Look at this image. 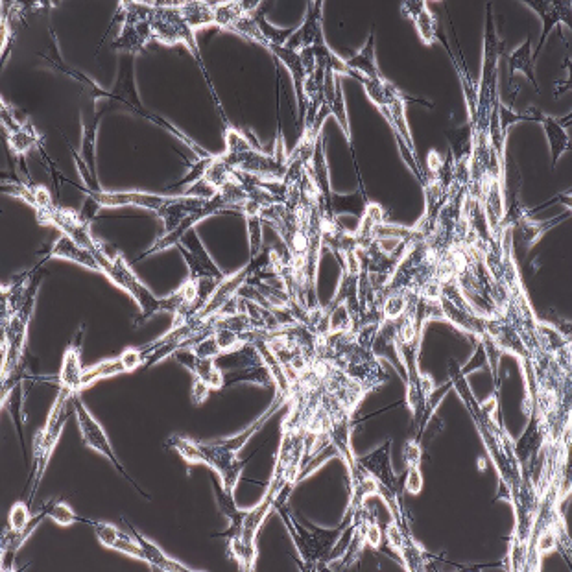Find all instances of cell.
I'll use <instances>...</instances> for the list:
<instances>
[{
    "mask_svg": "<svg viewBox=\"0 0 572 572\" xmlns=\"http://www.w3.org/2000/svg\"><path fill=\"white\" fill-rule=\"evenodd\" d=\"M119 6L122 28L113 41L115 50H124L135 56L152 43H161L165 47L183 45L200 61L205 72L194 36L196 32L185 13V2H120Z\"/></svg>",
    "mask_w": 572,
    "mask_h": 572,
    "instance_id": "obj_1",
    "label": "cell"
},
{
    "mask_svg": "<svg viewBox=\"0 0 572 572\" xmlns=\"http://www.w3.org/2000/svg\"><path fill=\"white\" fill-rule=\"evenodd\" d=\"M449 375L456 392L462 397L464 405L467 406L471 418L477 425L480 438L488 451L489 460L493 462V467L497 469V475L501 478L502 489L508 491L506 497L513 504L521 497L525 488V467L515 453V443L501 423H497L493 418L491 406L478 403L477 397L467 384L465 371L460 368L456 360H449Z\"/></svg>",
    "mask_w": 572,
    "mask_h": 572,
    "instance_id": "obj_2",
    "label": "cell"
},
{
    "mask_svg": "<svg viewBox=\"0 0 572 572\" xmlns=\"http://www.w3.org/2000/svg\"><path fill=\"white\" fill-rule=\"evenodd\" d=\"M285 406L283 394L277 390L274 403L264 412L261 418L253 421L250 427L242 430L239 436L222 441H198L187 436H172L167 441V447L174 449L187 464H205L215 471L220 478V486L229 497H235V491L239 488L244 460H240V451L248 445V441L263 429L266 421L274 416L275 412Z\"/></svg>",
    "mask_w": 572,
    "mask_h": 572,
    "instance_id": "obj_3",
    "label": "cell"
},
{
    "mask_svg": "<svg viewBox=\"0 0 572 572\" xmlns=\"http://www.w3.org/2000/svg\"><path fill=\"white\" fill-rule=\"evenodd\" d=\"M275 510L283 517L292 541L298 549L303 571H338V563L342 560L347 545L353 537L355 530L353 519L357 513L347 512L344 523L333 530L316 528L312 532H307L288 508V501L279 502Z\"/></svg>",
    "mask_w": 572,
    "mask_h": 572,
    "instance_id": "obj_4",
    "label": "cell"
},
{
    "mask_svg": "<svg viewBox=\"0 0 572 572\" xmlns=\"http://www.w3.org/2000/svg\"><path fill=\"white\" fill-rule=\"evenodd\" d=\"M78 394H74L72 390L60 388L58 395L54 399V403L50 406L47 421L45 425L39 429L34 436V445H32V462H30V473H28V484H26V502L32 506L36 493L41 488V482L47 473L50 458L56 451L58 443L61 440V434L67 425V418L71 416L74 406L72 401Z\"/></svg>",
    "mask_w": 572,
    "mask_h": 572,
    "instance_id": "obj_5",
    "label": "cell"
},
{
    "mask_svg": "<svg viewBox=\"0 0 572 572\" xmlns=\"http://www.w3.org/2000/svg\"><path fill=\"white\" fill-rule=\"evenodd\" d=\"M358 82L366 89V95L379 108L382 117L390 122L395 137H397V144L406 157V163L414 170V174L418 176L421 185H423L425 168L419 165L412 132H410V126L406 120V96L384 76L379 80H370V78L358 76Z\"/></svg>",
    "mask_w": 572,
    "mask_h": 572,
    "instance_id": "obj_6",
    "label": "cell"
},
{
    "mask_svg": "<svg viewBox=\"0 0 572 572\" xmlns=\"http://www.w3.org/2000/svg\"><path fill=\"white\" fill-rule=\"evenodd\" d=\"M133 63H135V56L132 54H128V58H124V60L120 61L119 67V76H117V84H115V89L108 93V91H104V89H100L98 85L93 84L91 80H87L84 78V74H74V78H78L82 84L87 87V93L91 96H95L96 100H102V98H106L109 102H119L122 104L124 108L130 109L133 111L135 115H139V117H144V119L152 120L154 124H159L163 130H167L170 135H174V137H178L181 143L185 144L187 148H191L194 155L200 159V161H207V159H211L213 155L209 154L207 150H203L200 144L194 143L192 139H189L187 135L183 132H179L176 126H172V124H168L167 120L161 119L159 115H155V113H150L148 109H144L143 104H141V100H139V95L135 93V80H133Z\"/></svg>",
    "mask_w": 572,
    "mask_h": 572,
    "instance_id": "obj_7",
    "label": "cell"
},
{
    "mask_svg": "<svg viewBox=\"0 0 572 572\" xmlns=\"http://www.w3.org/2000/svg\"><path fill=\"white\" fill-rule=\"evenodd\" d=\"M226 154L220 155L227 167L264 181H281L286 174V155L259 152L239 130L227 126Z\"/></svg>",
    "mask_w": 572,
    "mask_h": 572,
    "instance_id": "obj_8",
    "label": "cell"
},
{
    "mask_svg": "<svg viewBox=\"0 0 572 572\" xmlns=\"http://www.w3.org/2000/svg\"><path fill=\"white\" fill-rule=\"evenodd\" d=\"M390 447H392V440L386 441L373 453L357 458V465L377 482V488H379L377 497H381L384 504L388 506L395 523L401 526V530L412 532L410 519H408V513H406L405 504H403L405 477L399 478L395 475L394 469L390 465Z\"/></svg>",
    "mask_w": 572,
    "mask_h": 572,
    "instance_id": "obj_9",
    "label": "cell"
},
{
    "mask_svg": "<svg viewBox=\"0 0 572 572\" xmlns=\"http://www.w3.org/2000/svg\"><path fill=\"white\" fill-rule=\"evenodd\" d=\"M72 406H74L78 429H80V434H82L85 447H87V449H93L95 453L102 454L104 458H108L109 462L119 471L120 475L126 478V480L132 484L133 488L137 489V491L143 495L144 499L150 501V497H148V495L144 493L143 488L133 480L132 475L126 471V467L120 464L119 456L113 451V445H111V441H109L106 430L98 423V419H95V416L89 412V408L85 406L84 399H82V394H78L74 397Z\"/></svg>",
    "mask_w": 572,
    "mask_h": 572,
    "instance_id": "obj_10",
    "label": "cell"
},
{
    "mask_svg": "<svg viewBox=\"0 0 572 572\" xmlns=\"http://www.w3.org/2000/svg\"><path fill=\"white\" fill-rule=\"evenodd\" d=\"M109 281L137 301L141 309V320L135 323H143L150 316H154L155 312H163V298H155L154 294L148 290V286L144 285L143 281L135 275L132 266L128 264L120 251H115L113 255V274L109 277Z\"/></svg>",
    "mask_w": 572,
    "mask_h": 572,
    "instance_id": "obj_11",
    "label": "cell"
},
{
    "mask_svg": "<svg viewBox=\"0 0 572 572\" xmlns=\"http://www.w3.org/2000/svg\"><path fill=\"white\" fill-rule=\"evenodd\" d=\"M183 366H187L194 375L192 399L196 405H202L211 392L222 390L226 386V377L216 364V358L198 357L189 347L179 349L174 353Z\"/></svg>",
    "mask_w": 572,
    "mask_h": 572,
    "instance_id": "obj_12",
    "label": "cell"
},
{
    "mask_svg": "<svg viewBox=\"0 0 572 572\" xmlns=\"http://www.w3.org/2000/svg\"><path fill=\"white\" fill-rule=\"evenodd\" d=\"M2 126L6 133V141L8 148L13 155H17L24 165L26 155L32 150H36L41 146V135L36 130V126L30 120H21L15 109L10 108L4 100H2Z\"/></svg>",
    "mask_w": 572,
    "mask_h": 572,
    "instance_id": "obj_13",
    "label": "cell"
},
{
    "mask_svg": "<svg viewBox=\"0 0 572 572\" xmlns=\"http://www.w3.org/2000/svg\"><path fill=\"white\" fill-rule=\"evenodd\" d=\"M384 539L388 541V547L401 556L406 571L419 572L429 569L432 556L419 545L412 532L401 530V526L397 525L394 519L384 528Z\"/></svg>",
    "mask_w": 572,
    "mask_h": 572,
    "instance_id": "obj_14",
    "label": "cell"
},
{
    "mask_svg": "<svg viewBox=\"0 0 572 572\" xmlns=\"http://www.w3.org/2000/svg\"><path fill=\"white\" fill-rule=\"evenodd\" d=\"M327 45L323 37V2H309L305 21L294 30L285 41V47L292 50H307V48H318Z\"/></svg>",
    "mask_w": 572,
    "mask_h": 572,
    "instance_id": "obj_15",
    "label": "cell"
},
{
    "mask_svg": "<svg viewBox=\"0 0 572 572\" xmlns=\"http://www.w3.org/2000/svg\"><path fill=\"white\" fill-rule=\"evenodd\" d=\"M144 364H146V360H144L143 349L128 347L119 357L104 360V362H100L96 366L87 368L82 384H84V388H87L93 382L102 381V379H108V377H115V375H120V373H132V371L139 370Z\"/></svg>",
    "mask_w": 572,
    "mask_h": 572,
    "instance_id": "obj_16",
    "label": "cell"
},
{
    "mask_svg": "<svg viewBox=\"0 0 572 572\" xmlns=\"http://www.w3.org/2000/svg\"><path fill=\"white\" fill-rule=\"evenodd\" d=\"M525 4H528L543 19L541 41L537 45L536 52L532 54L534 58H537L552 28H556L558 24H567L569 28H572V4L569 0H525Z\"/></svg>",
    "mask_w": 572,
    "mask_h": 572,
    "instance_id": "obj_17",
    "label": "cell"
},
{
    "mask_svg": "<svg viewBox=\"0 0 572 572\" xmlns=\"http://www.w3.org/2000/svg\"><path fill=\"white\" fill-rule=\"evenodd\" d=\"M85 525H89L95 530L98 541L106 549L117 550V552L130 556L133 560L144 561L143 549L137 543V539L133 537L132 532L126 534L124 530H120L119 526L100 523V521H91V519H85Z\"/></svg>",
    "mask_w": 572,
    "mask_h": 572,
    "instance_id": "obj_18",
    "label": "cell"
},
{
    "mask_svg": "<svg viewBox=\"0 0 572 572\" xmlns=\"http://www.w3.org/2000/svg\"><path fill=\"white\" fill-rule=\"evenodd\" d=\"M523 120L539 122V124H541V128L545 130V135H547V139H549L550 152H552V167H556L561 155L571 150V137H569V133L565 130L567 124H563L565 120L549 117V115L541 113V111L536 108L526 109V113H523Z\"/></svg>",
    "mask_w": 572,
    "mask_h": 572,
    "instance_id": "obj_19",
    "label": "cell"
},
{
    "mask_svg": "<svg viewBox=\"0 0 572 572\" xmlns=\"http://www.w3.org/2000/svg\"><path fill=\"white\" fill-rule=\"evenodd\" d=\"M82 336H84V331H80L76 340L67 347L65 355H63V362H61L60 375H58L60 388L72 390L74 394H82V390H84V384H82L85 373L84 366H82Z\"/></svg>",
    "mask_w": 572,
    "mask_h": 572,
    "instance_id": "obj_20",
    "label": "cell"
},
{
    "mask_svg": "<svg viewBox=\"0 0 572 572\" xmlns=\"http://www.w3.org/2000/svg\"><path fill=\"white\" fill-rule=\"evenodd\" d=\"M124 525L128 526V530L132 532L133 537L137 539V543L141 545L144 554V563H148L152 569L155 571L163 572H196V569H191V567H185L183 563L170 558L165 550L161 549L157 543L150 541L148 537H144L132 523H128L124 517H122Z\"/></svg>",
    "mask_w": 572,
    "mask_h": 572,
    "instance_id": "obj_21",
    "label": "cell"
},
{
    "mask_svg": "<svg viewBox=\"0 0 572 572\" xmlns=\"http://www.w3.org/2000/svg\"><path fill=\"white\" fill-rule=\"evenodd\" d=\"M401 6H403V12L414 21V26H416V30H418L419 39H421L427 47H432V45H436L438 41H443L440 28H438V21H436L434 15L430 13L427 2L414 0V2H403ZM443 43H445V41H443ZM445 45H447V43H445Z\"/></svg>",
    "mask_w": 572,
    "mask_h": 572,
    "instance_id": "obj_22",
    "label": "cell"
},
{
    "mask_svg": "<svg viewBox=\"0 0 572 572\" xmlns=\"http://www.w3.org/2000/svg\"><path fill=\"white\" fill-rule=\"evenodd\" d=\"M50 259H65V261H71L74 264H80L84 268H89L93 272H100V264L95 259V255L91 251L80 246L78 242H74L71 237L67 235H61L60 239L54 242V246L48 250L47 257L43 259L45 263H48Z\"/></svg>",
    "mask_w": 572,
    "mask_h": 572,
    "instance_id": "obj_23",
    "label": "cell"
},
{
    "mask_svg": "<svg viewBox=\"0 0 572 572\" xmlns=\"http://www.w3.org/2000/svg\"><path fill=\"white\" fill-rule=\"evenodd\" d=\"M406 462V477L405 486L403 488L418 495L423 489V473H421V440L412 436L410 440L405 443V451H403Z\"/></svg>",
    "mask_w": 572,
    "mask_h": 572,
    "instance_id": "obj_24",
    "label": "cell"
},
{
    "mask_svg": "<svg viewBox=\"0 0 572 572\" xmlns=\"http://www.w3.org/2000/svg\"><path fill=\"white\" fill-rule=\"evenodd\" d=\"M346 61L347 67L353 71L351 76L355 80H358V76H364V78H370V80L382 78L381 71L377 67V61H375V34L373 32L370 34L366 47L360 50V54Z\"/></svg>",
    "mask_w": 572,
    "mask_h": 572,
    "instance_id": "obj_25",
    "label": "cell"
},
{
    "mask_svg": "<svg viewBox=\"0 0 572 572\" xmlns=\"http://www.w3.org/2000/svg\"><path fill=\"white\" fill-rule=\"evenodd\" d=\"M508 67H510V82L515 80L517 72H523L526 78L532 82L539 93V85H537L536 74H534V56H532V37H526L525 45L513 50L510 56H506Z\"/></svg>",
    "mask_w": 572,
    "mask_h": 572,
    "instance_id": "obj_26",
    "label": "cell"
},
{
    "mask_svg": "<svg viewBox=\"0 0 572 572\" xmlns=\"http://www.w3.org/2000/svg\"><path fill=\"white\" fill-rule=\"evenodd\" d=\"M47 508V519L54 521L58 526H71L76 523H85L84 517H80L78 513H74L71 506L67 502L54 499V501L45 504Z\"/></svg>",
    "mask_w": 572,
    "mask_h": 572,
    "instance_id": "obj_27",
    "label": "cell"
},
{
    "mask_svg": "<svg viewBox=\"0 0 572 572\" xmlns=\"http://www.w3.org/2000/svg\"><path fill=\"white\" fill-rule=\"evenodd\" d=\"M465 213H467L469 218H475V216H486V213H484V209H482L480 202L475 200V198H471V196H467V198H465ZM486 220H488V218H486ZM488 233V239L482 242V250L491 248V246H501L504 237H497V235H495L491 229H489ZM504 235H506V233H504Z\"/></svg>",
    "mask_w": 572,
    "mask_h": 572,
    "instance_id": "obj_28",
    "label": "cell"
}]
</instances>
